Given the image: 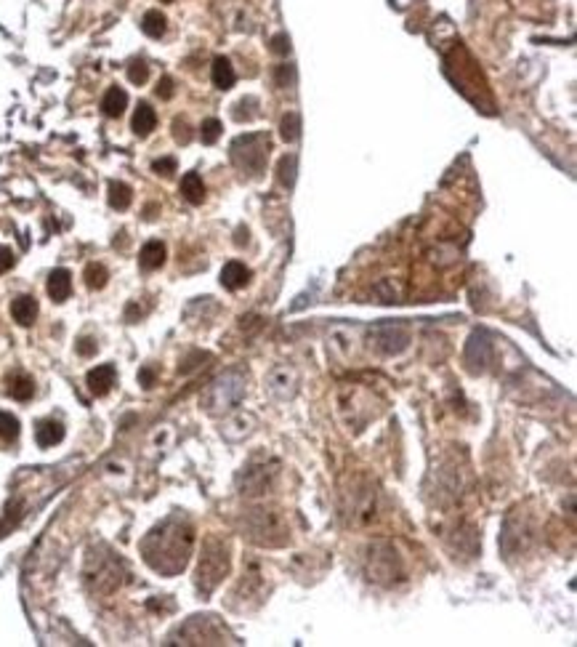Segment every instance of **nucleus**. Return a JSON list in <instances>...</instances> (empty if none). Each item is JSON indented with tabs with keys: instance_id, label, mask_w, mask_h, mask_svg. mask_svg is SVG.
Instances as JSON below:
<instances>
[{
	"instance_id": "obj_1",
	"label": "nucleus",
	"mask_w": 577,
	"mask_h": 647,
	"mask_svg": "<svg viewBox=\"0 0 577 647\" xmlns=\"http://www.w3.org/2000/svg\"><path fill=\"white\" fill-rule=\"evenodd\" d=\"M192 544H195L192 525L186 520L173 517V520H165L162 525L155 527L144 538L141 551H144V560L152 570H157L162 575H176L189 562Z\"/></svg>"
},
{
	"instance_id": "obj_2",
	"label": "nucleus",
	"mask_w": 577,
	"mask_h": 647,
	"mask_svg": "<svg viewBox=\"0 0 577 647\" xmlns=\"http://www.w3.org/2000/svg\"><path fill=\"white\" fill-rule=\"evenodd\" d=\"M229 565H232V557H229V544L224 538H208L205 547H202V557H199L197 565V575H195V584L202 594H210L213 588L224 581V575L229 573Z\"/></svg>"
},
{
	"instance_id": "obj_3",
	"label": "nucleus",
	"mask_w": 577,
	"mask_h": 647,
	"mask_svg": "<svg viewBox=\"0 0 577 647\" xmlns=\"http://www.w3.org/2000/svg\"><path fill=\"white\" fill-rule=\"evenodd\" d=\"M242 527H245L248 538L253 544H261V547H285L290 541V530L285 525L282 514H277V511H266V509L248 511Z\"/></svg>"
},
{
	"instance_id": "obj_4",
	"label": "nucleus",
	"mask_w": 577,
	"mask_h": 647,
	"mask_svg": "<svg viewBox=\"0 0 577 647\" xmlns=\"http://www.w3.org/2000/svg\"><path fill=\"white\" fill-rule=\"evenodd\" d=\"M269 149H272V142L266 134H245L232 142L229 152H232V162L237 165V171L248 173V176H261L266 168V160H269Z\"/></svg>"
},
{
	"instance_id": "obj_5",
	"label": "nucleus",
	"mask_w": 577,
	"mask_h": 647,
	"mask_svg": "<svg viewBox=\"0 0 577 647\" xmlns=\"http://www.w3.org/2000/svg\"><path fill=\"white\" fill-rule=\"evenodd\" d=\"M242 397H245V379L239 373H226L208 386L202 403L210 413H221V410L237 407Z\"/></svg>"
},
{
	"instance_id": "obj_6",
	"label": "nucleus",
	"mask_w": 577,
	"mask_h": 647,
	"mask_svg": "<svg viewBox=\"0 0 577 647\" xmlns=\"http://www.w3.org/2000/svg\"><path fill=\"white\" fill-rule=\"evenodd\" d=\"M370 346L380 354H399L410 344V328L399 320H383L370 328Z\"/></svg>"
},
{
	"instance_id": "obj_7",
	"label": "nucleus",
	"mask_w": 577,
	"mask_h": 647,
	"mask_svg": "<svg viewBox=\"0 0 577 647\" xmlns=\"http://www.w3.org/2000/svg\"><path fill=\"white\" fill-rule=\"evenodd\" d=\"M343 517L351 525H362L370 522L375 517V490L367 482L351 485L349 493H343Z\"/></svg>"
},
{
	"instance_id": "obj_8",
	"label": "nucleus",
	"mask_w": 577,
	"mask_h": 647,
	"mask_svg": "<svg viewBox=\"0 0 577 647\" xmlns=\"http://www.w3.org/2000/svg\"><path fill=\"white\" fill-rule=\"evenodd\" d=\"M490 360H492V346L487 341V336L484 333H474L468 346H466V365L474 373H479V370H484L490 365Z\"/></svg>"
},
{
	"instance_id": "obj_9",
	"label": "nucleus",
	"mask_w": 577,
	"mask_h": 647,
	"mask_svg": "<svg viewBox=\"0 0 577 647\" xmlns=\"http://www.w3.org/2000/svg\"><path fill=\"white\" fill-rule=\"evenodd\" d=\"M274 471H266V466H248L242 474H239L237 485L242 490V496H261L266 487H269V480H272Z\"/></svg>"
},
{
	"instance_id": "obj_10",
	"label": "nucleus",
	"mask_w": 577,
	"mask_h": 647,
	"mask_svg": "<svg viewBox=\"0 0 577 647\" xmlns=\"http://www.w3.org/2000/svg\"><path fill=\"white\" fill-rule=\"evenodd\" d=\"M115 379H118L115 365H96L94 370H88L85 384H88V389H91L96 397H104V394H109V389L115 386Z\"/></svg>"
},
{
	"instance_id": "obj_11",
	"label": "nucleus",
	"mask_w": 577,
	"mask_h": 647,
	"mask_svg": "<svg viewBox=\"0 0 577 647\" xmlns=\"http://www.w3.org/2000/svg\"><path fill=\"white\" fill-rule=\"evenodd\" d=\"M219 280L226 290H239V288H245V285L250 283V269L242 262H237V259H235V262H226L224 269H221Z\"/></svg>"
},
{
	"instance_id": "obj_12",
	"label": "nucleus",
	"mask_w": 577,
	"mask_h": 647,
	"mask_svg": "<svg viewBox=\"0 0 577 647\" xmlns=\"http://www.w3.org/2000/svg\"><path fill=\"white\" fill-rule=\"evenodd\" d=\"M69 293H72V275L67 269H54L48 275V296H51V301L64 304L69 299Z\"/></svg>"
},
{
	"instance_id": "obj_13",
	"label": "nucleus",
	"mask_w": 577,
	"mask_h": 647,
	"mask_svg": "<svg viewBox=\"0 0 577 647\" xmlns=\"http://www.w3.org/2000/svg\"><path fill=\"white\" fill-rule=\"evenodd\" d=\"M165 259H168L165 245L160 243V240H149V243H144V248H141L139 266L144 272H155V269H160V266L165 264Z\"/></svg>"
},
{
	"instance_id": "obj_14",
	"label": "nucleus",
	"mask_w": 577,
	"mask_h": 647,
	"mask_svg": "<svg viewBox=\"0 0 577 647\" xmlns=\"http://www.w3.org/2000/svg\"><path fill=\"white\" fill-rule=\"evenodd\" d=\"M210 81H213V85L221 88V91H229V88L235 85L237 75H235V67H232V61L226 59V56H216V59H213Z\"/></svg>"
},
{
	"instance_id": "obj_15",
	"label": "nucleus",
	"mask_w": 577,
	"mask_h": 647,
	"mask_svg": "<svg viewBox=\"0 0 577 647\" xmlns=\"http://www.w3.org/2000/svg\"><path fill=\"white\" fill-rule=\"evenodd\" d=\"M155 125H157V112L146 101H141L139 107H136V112H133V120H131L133 134L136 136H149L155 131Z\"/></svg>"
},
{
	"instance_id": "obj_16",
	"label": "nucleus",
	"mask_w": 577,
	"mask_h": 647,
	"mask_svg": "<svg viewBox=\"0 0 577 647\" xmlns=\"http://www.w3.org/2000/svg\"><path fill=\"white\" fill-rule=\"evenodd\" d=\"M35 440H38L40 447L59 445L61 440H64V424L54 421V418H45V421H40L38 429H35Z\"/></svg>"
},
{
	"instance_id": "obj_17",
	"label": "nucleus",
	"mask_w": 577,
	"mask_h": 647,
	"mask_svg": "<svg viewBox=\"0 0 577 647\" xmlns=\"http://www.w3.org/2000/svg\"><path fill=\"white\" fill-rule=\"evenodd\" d=\"M125 107H128V94H125L122 88H118V85H112V88L104 94V99H101V112H104L107 118H120V115L125 112Z\"/></svg>"
},
{
	"instance_id": "obj_18",
	"label": "nucleus",
	"mask_w": 577,
	"mask_h": 647,
	"mask_svg": "<svg viewBox=\"0 0 577 647\" xmlns=\"http://www.w3.org/2000/svg\"><path fill=\"white\" fill-rule=\"evenodd\" d=\"M11 317L19 325H32L38 317V301L32 296H19L11 301Z\"/></svg>"
},
{
	"instance_id": "obj_19",
	"label": "nucleus",
	"mask_w": 577,
	"mask_h": 647,
	"mask_svg": "<svg viewBox=\"0 0 577 647\" xmlns=\"http://www.w3.org/2000/svg\"><path fill=\"white\" fill-rule=\"evenodd\" d=\"M181 195L192 202V205H199V202L205 200V184L199 179V173H195V171H192V173H184V179H181Z\"/></svg>"
},
{
	"instance_id": "obj_20",
	"label": "nucleus",
	"mask_w": 577,
	"mask_h": 647,
	"mask_svg": "<svg viewBox=\"0 0 577 647\" xmlns=\"http://www.w3.org/2000/svg\"><path fill=\"white\" fill-rule=\"evenodd\" d=\"M107 200H109V205H112L115 211H125V208L131 205V200H133V189L122 182H109V187H107Z\"/></svg>"
},
{
	"instance_id": "obj_21",
	"label": "nucleus",
	"mask_w": 577,
	"mask_h": 647,
	"mask_svg": "<svg viewBox=\"0 0 577 647\" xmlns=\"http://www.w3.org/2000/svg\"><path fill=\"white\" fill-rule=\"evenodd\" d=\"M141 30H144L149 38H162V35H165V30H168V19H165V14H160V11H146V14H144V19H141Z\"/></svg>"
},
{
	"instance_id": "obj_22",
	"label": "nucleus",
	"mask_w": 577,
	"mask_h": 647,
	"mask_svg": "<svg viewBox=\"0 0 577 647\" xmlns=\"http://www.w3.org/2000/svg\"><path fill=\"white\" fill-rule=\"evenodd\" d=\"M83 277H85V285H88L91 290H101V288L107 285V280H109V272H107V266H104V264L94 262V264H88V266H85Z\"/></svg>"
},
{
	"instance_id": "obj_23",
	"label": "nucleus",
	"mask_w": 577,
	"mask_h": 647,
	"mask_svg": "<svg viewBox=\"0 0 577 647\" xmlns=\"http://www.w3.org/2000/svg\"><path fill=\"white\" fill-rule=\"evenodd\" d=\"M11 397L14 400H19V403H24V400H30L32 394H35V381L30 379V376H24V373H19V376H14L11 379Z\"/></svg>"
},
{
	"instance_id": "obj_24",
	"label": "nucleus",
	"mask_w": 577,
	"mask_h": 647,
	"mask_svg": "<svg viewBox=\"0 0 577 647\" xmlns=\"http://www.w3.org/2000/svg\"><path fill=\"white\" fill-rule=\"evenodd\" d=\"M279 134L285 142H296L301 136V115L298 112H287L279 123Z\"/></svg>"
},
{
	"instance_id": "obj_25",
	"label": "nucleus",
	"mask_w": 577,
	"mask_h": 647,
	"mask_svg": "<svg viewBox=\"0 0 577 647\" xmlns=\"http://www.w3.org/2000/svg\"><path fill=\"white\" fill-rule=\"evenodd\" d=\"M19 437V418L11 416L8 410H0V440L14 443Z\"/></svg>"
},
{
	"instance_id": "obj_26",
	"label": "nucleus",
	"mask_w": 577,
	"mask_h": 647,
	"mask_svg": "<svg viewBox=\"0 0 577 647\" xmlns=\"http://www.w3.org/2000/svg\"><path fill=\"white\" fill-rule=\"evenodd\" d=\"M296 165H298V158H296V155H285V158L279 160V184L287 187V189L296 184Z\"/></svg>"
},
{
	"instance_id": "obj_27",
	"label": "nucleus",
	"mask_w": 577,
	"mask_h": 647,
	"mask_svg": "<svg viewBox=\"0 0 577 647\" xmlns=\"http://www.w3.org/2000/svg\"><path fill=\"white\" fill-rule=\"evenodd\" d=\"M221 131H224L221 120L208 118V120H202V125H199V139H202V144H216L221 136Z\"/></svg>"
},
{
	"instance_id": "obj_28",
	"label": "nucleus",
	"mask_w": 577,
	"mask_h": 647,
	"mask_svg": "<svg viewBox=\"0 0 577 647\" xmlns=\"http://www.w3.org/2000/svg\"><path fill=\"white\" fill-rule=\"evenodd\" d=\"M146 78H149V67H146V61L133 59L131 64H128V81L133 83V85H144Z\"/></svg>"
},
{
	"instance_id": "obj_29",
	"label": "nucleus",
	"mask_w": 577,
	"mask_h": 647,
	"mask_svg": "<svg viewBox=\"0 0 577 647\" xmlns=\"http://www.w3.org/2000/svg\"><path fill=\"white\" fill-rule=\"evenodd\" d=\"M152 171L160 173V176H173L176 173V160L173 158H160V160L152 162Z\"/></svg>"
},
{
	"instance_id": "obj_30",
	"label": "nucleus",
	"mask_w": 577,
	"mask_h": 647,
	"mask_svg": "<svg viewBox=\"0 0 577 647\" xmlns=\"http://www.w3.org/2000/svg\"><path fill=\"white\" fill-rule=\"evenodd\" d=\"M173 136H176V142L179 144H189L192 142V134H189V125H186V120H173Z\"/></svg>"
},
{
	"instance_id": "obj_31",
	"label": "nucleus",
	"mask_w": 577,
	"mask_h": 647,
	"mask_svg": "<svg viewBox=\"0 0 577 647\" xmlns=\"http://www.w3.org/2000/svg\"><path fill=\"white\" fill-rule=\"evenodd\" d=\"M173 88H176V85H173V78H168V75H165V78H160L155 94H157L160 99H171V96H173Z\"/></svg>"
},
{
	"instance_id": "obj_32",
	"label": "nucleus",
	"mask_w": 577,
	"mask_h": 647,
	"mask_svg": "<svg viewBox=\"0 0 577 647\" xmlns=\"http://www.w3.org/2000/svg\"><path fill=\"white\" fill-rule=\"evenodd\" d=\"M14 253H11V248H6V245H0V275L3 272H8L11 266H14Z\"/></svg>"
},
{
	"instance_id": "obj_33",
	"label": "nucleus",
	"mask_w": 577,
	"mask_h": 647,
	"mask_svg": "<svg viewBox=\"0 0 577 647\" xmlns=\"http://www.w3.org/2000/svg\"><path fill=\"white\" fill-rule=\"evenodd\" d=\"M272 51H274V54H287V51H290V41H287L285 32H279V35L272 38Z\"/></svg>"
},
{
	"instance_id": "obj_34",
	"label": "nucleus",
	"mask_w": 577,
	"mask_h": 647,
	"mask_svg": "<svg viewBox=\"0 0 577 647\" xmlns=\"http://www.w3.org/2000/svg\"><path fill=\"white\" fill-rule=\"evenodd\" d=\"M96 341L94 339H80L78 341V354H83V357H91V354H96Z\"/></svg>"
},
{
	"instance_id": "obj_35",
	"label": "nucleus",
	"mask_w": 577,
	"mask_h": 647,
	"mask_svg": "<svg viewBox=\"0 0 577 647\" xmlns=\"http://www.w3.org/2000/svg\"><path fill=\"white\" fill-rule=\"evenodd\" d=\"M155 379H157V376H155V370H152V368H141V370H139V381H141V386H144V389H152Z\"/></svg>"
},
{
	"instance_id": "obj_36",
	"label": "nucleus",
	"mask_w": 577,
	"mask_h": 647,
	"mask_svg": "<svg viewBox=\"0 0 577 647\" xmlns=\"http://www.w3.org/2000/svg\"><path fill=\"white\" fill-rule=\"evenodd\" d=\"M274 78H277V85L282 88V85H285L287 81H293V70H290L287 64H279V67H277V75H274Z\"/></svg>"
},
{
	"instance_id": "obj_37",
	"label": "nucleus",
	"mask_w": 577,
	"mask_h": 647,
	"mask_svg": "<svg viewBox=\"0 0 577 647\" xmlns=\"http://www.w3.org/2000/svg\"><path fill=\"white\" fill-rule=\"evenodd\" d=\"M6 530H8V527H6V525H3V522H0V538L6 535Z\"/></svg>"
},
{
	"instance_id": "obj_38",
	"label": "nucleus",
	"mask_w": 577,
	"mask_h": 647,
	"mask_svg": "<svg viewBox=\"0 0 577 647\" xmlns=\"http://www.w3.org/2000/svg\"><path fill=\"white\" fill-rule=\"evenodd\" d=\"M162 3H173V0H162Z\"/></svg>"
}]
</instances>
